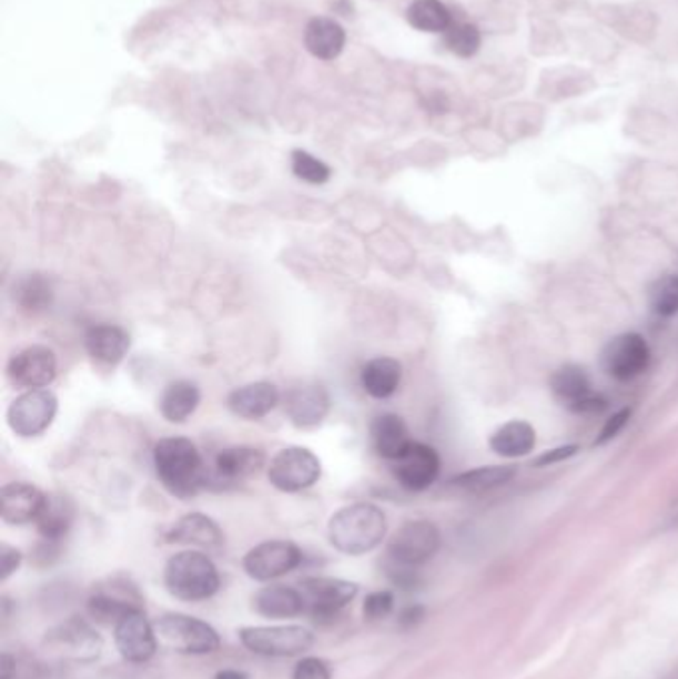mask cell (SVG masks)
Returning <instances> with one entry per match:
<instances>
[{
    "label": "cell",
    "mask_w": 678,
    "mask_h": 679,
    "mask_svg": "<svg viewBox=\"0 0 678 679\" xmlns=\"http://www.w3.org/2000/svg\"><path fill=\"white\" fill-rule=\"evenodd\" d=\"M153 465L160 483L178 499H192L200 490L208 489L210 467L192 439H160L153 447Z\"/></svg>",
    "instance_id": "obj_1"
},
{
    "label": "cell",
    "mask_w": 678,
    "mask_h": 679,
    "mask_svg": "<svg viewBox=\"0 0 678 679\" xmlns=\"http://www.w3.org/2000/svg\"><path fill=\"white\" fill-rule=\"evenodd\" d=\"M386 537V517L371 503H354L336 510L328 523V538L336 550L358 557L366 555Z\"/></svg>",
    "instance_id": "obj_2"
},
{
    "label": "cell",
    "mask_w": 678,
    "mask_h": 679,
    "mask_svg": "<svg viewBox=\"0 0 678 679\" xmlns=\"http://www.w3.org/2000/svg\"><path fill=\"white\" fill-rule=\"evenodd\" d=\"M163 582L168 592L175 598L200 602L220 590L221 578L208 555L198 550H183L168 560Z\"/></svg>",
    "instance_id": "obj_3"
},
{
    "label": "cell",
    "mask_w": 678,
    "mask_h": 679,
    "mask_svg": "<svg viewBox=\"0 0 678 679\" xmlns=\"http://www.w3.org/2000/svg\"><path fill=\"white\" fill-rule=\"evenodd\" d=\"M153 628L162 646L180 653L203 656L220 648V634L210 624L185 614H168Z\"/></svg>",
    "instance_id": "obj_4"
},
{
    "label": "cell",
    "mask_w": 678,
    "mask_h": 679,
    "mask_svg": "<svg viewBox=\"0 0 678 679\" xmlns=\"http://www.w3.org/2000/svg\"><path fill=\"white\" fill-rule=\"evenodd\" d=\"M439 530L431 520H411L402 525L388 543V558L392 565L418 568L426 565L438 553Z\"/></svg>",
    "instance_id": "obj_5"
},
{
    "label": "cell",
    "mask_w": 678,
    "mask_h": 679,
    "mask_svg": "<svg viewBox=\"0 0 678 679\" xmlns=\"http://www.w3.org/2000/svg\"><path fill=\"white\" fill-rule=\"evenodd\" d=\"M241 641L247 650L271 658H291L313 648L315 636L303 626H257L243 628Z\"/></svg>",
    "instance_id": "obj_6"
},
{
    "label": "cell",
    "mask_w": 678,
    "mask_h": 679,
    "mask_svg": "<svg viewBox=\"0 0 678 679\" xmlns=\"http://www.w3.org/2000/svg\"><path fill=\"white\" fill-rule=\"evenodd\" d=\"M321 462L306 447H285L271 459L269 482L283 493H298L321 479Z\"/></svg>",
    "instance_id": "obj_7"
},
{
    "label": "cell",
    "mask_w": 678,
    "mask_h": 679,
    "mask_svg": "<svg viewBox=\"0 0 678 679\" xmlns=\"http://www.w3.org/2000/svg\"><path fill=\"white\" fill-rule=\"evenodd\" d=\"M58 412V399L50 389H29L10 404L7 422L20 437H37L49 429Z\"/></svg>",
    "instance_id": "obj_8"
},
{
    "label": "cell",
    "mask_w": 678,
    "mask_h": 679,
    "mask_svg": "<svg viewBox=\"0 0 678 679\" xmlns=\"http://www.w3.org/2000/svg\"><path fill=\"white\" fill-rule=\"evenodd\" d=\"M265 467V453L251 445H233L215 455L213 467L208 472V489H230L237 483L247 482Z\"/></svg>",
    "instance_id": "obj_9"
},
{
    "label": "cell",
    "mask_w": 678,
    "mask_h": 679,
    "mask_svg": "<svg viewBox=\"0 0 678 679\" xmlns=\"http://www.w3.org/2000/svg\"><path fill=\"white\" fill-rule=\"evenodd\" d=\"M301 595L305 600V612L311 614L315 620L325 622L333 620L336 614L358 595V586L341 578L316 576L301 582Z\"/></svg>",
    "instance_id": "obj_10"
},
{
    "label": "cell",
    "mask_w": 678,
    "mask_h": 679,
    "mask_svg": "<svg viewBox=\"0 0 678 679\" xmlns=\"http://www.w3.org/2000/svg\"><path fill=\"white\" fill-rule=\"evenodd\" d=\"M303 553L291 540H267L251 548L243 558V568L251 578L259 582L275 580L285 576L301 565Z\"/></svg>",
    "instance_id": "obj_11"
},
{
    "label": "cell",
    "mask_w": 678,
    "mask_h": 679,
    "mask_svg": "<svg viewBox=\"0 0 678 679\" xmlns=\"http://www.w3.org/2000/svg\"><path fill=\"white\" fill-rule=\"evenodd\" d=\"M650 348L637 332L613 338L603 349V368L619 382H629L649 368Z\"/></svg>",
    "instance_id": "obj_12"
},
{
    "label": "cell",
    "mask_w": 678,
    "mask_h": 679,
    "mask_svg": "<svg viewBox=\"0 0 678 679\" xmlns=\"http://www.w3.org/2000/svg\"><path fill=\"white\" fill-rule=\"evenodd\" d=\"M439 465V455L434 447L412 442L408 449L392 462V473L404 489L418 493L428 489L438 479Z\"/></svg>",
    "instance_id": "obj_13"
},
{
    "label": "cell",
    "mask_w": 678,
    "mask_h": 679,
    "mask_svg": "<svg viewBox=\"0 0 678 679\" xmlns=\"http://www.w3.org/2000/svg\"><path fill=\"white\" fill-rule=\"evenodd\" d=\"M57 354L47 346H29L17 352L9 362L10 382L14 386L40 389L57 377Z\"/></svg>",
    "instance_id": "obj_14"
},
{
    "label": "cell",
    "mask_w": 678,
    "mask_h": 679,
    "mask_svg": "<svg viewBox=\"0 0 678 679\" xmlns=\"http://www.w3.org/2000/svg\"><path fill=\"white\" fill-rule=\"evenodd\" d=\"M115 648L122 658L134 663H144L158 650L155 628L148 622L142 610L128 614L114 626Z\"/></svg>",
    "instance_id": "obj_15"
},
{
    "label": "cell",
    "mask_w": 678,
    "mask_h": 679,
    "mask_svg": "<svg viewBox=\"0 0 678 679\" xmlns=\"http://www.w3.org/2000/svg\"><path fill=\"white\" fill-rule=\"evenodd\" d=\"M140 596L135 586L112 578L108 585L98 586L94 595L88 600V610L97 618L98 622L118 624L128 614L142 610Z\"/></svg>",
    "instance_id": "obj_16"
},
{
    "label": "cell",
    "mask_w": 678,
    "mask_h": 679,
    "mask_svg": "<svg viewBox=\"0 0 678 679\" xmlns=\"http://www.w3.org/2000/svg\"><path fill=\"white\" fill-rule=\"evenodd\" d=\"M50 648L60 651L64 658L77 661L97 660L102 651V638L87 622L68 620L49 634Z\"/></svg>",
    "instance_id": "obj_17"
},
{
    "label": "cell",
    "mask_w": 678,
    "mask_h": 679,
    "mask_svg": "<svg viewBox=\"0 0 678 679\" xmlns=\"http://www.w3.org/2000/svg\"><path fill=\"white\" fill-rule=\"evenodd\" d=\"M47 495L30 483H9L0 490V517L9 525H27L39 519Z\"/></svg>",
    "instance_id": "obj_18"
},
{
    "label": "cell",
    "mask_w": 678,
    "mask_h": 679,
    "mask_svg": "<svg viewBox=\"0 0 678 679\" xmlns=\"http://www.w3.org/2000/svg\"><path fill=\"white\" fill-rule=\"evenodd\" d=\"M331 409V396L325 387H293L285 399V412L296 427H313L325 419Z\"/></svg>",
    "instance_id": "obj_19"
},
{
    "label": "cell",
    "mask_w": 678,
    "mask_h": 679,
    "mask_svg": "<svg viewBox=\"0 0 678 679\" xmlns=\"http://www.w3.org/2000/svg\"><path fill=\"white\" fill-rule=\"evenodd\" d=\"M281 394L271 382H253L237 387L227 397L231 414L243 419H261L277 407Z\"/></svg>",
    "instance_id": "obj_20"
},
{
    "label": "cell",
    "mask_w": 678,
    "mask_h": 679,
    "mask_svg": "<svg viewBox=\"0 0 678 679\" xmlns=\"http://www.w3.org/2000/svg\"><path fill=\"white\" fill-rule=\"evenodd\" d=\"M84 344H87L90 358L102 366L112 368L125 358L132 340L124 328L115 324H98L87 332Z\"/></svg>",
    "instance_id": "obj_21"
},
{
    "label": "cell",
    "mask_w": 678,
    "mask_h": 679,
    "mask_svg": "<svg viewBox=\"0 0 678 679\" xmlns=\"http://www.w3.org/2000/svg\"><path fill=\"white\" fill-rule=\"evenodd\" d=\"M165 540L175 545H192V547L215 550L223 545V533L220 525L208 515L190 513L165 533Z\"/></svg>",
    "instance_id": "obj_22"
},
{
    "label": "cell",
    "mask_w": 678,
    "mask_h": 679,
    "mask_svg": "<svg viewBox=\"0 0 678 679\" xmlns=\"http://www.w3.org/2000/svg\"><path fill=\"white\" fill-rule=\"evenodd\" d=\"M371 444L376 455L386 462H396L412 444L408 425L404 424L401 415H378L371 424Z\"/></svg>",
    "instance_id": "obj_23"
},
{
    "label": "cell",
    "mask_w": 678,
    "mask_h": 679,
    "mask_svg": "<svg viewBox=\"0 0 678 679\" xmlns=\"http://www.w3.org/2000/svg\"><path fill=\"white\" fill-rule=\"evenodd\" d=\"M305 47L318 60H335L346 44V32L335 19L316 17L306 22Z\"/></svg>",
    "instance_id": "obj_24"
},
{
    "label": "cell",
    "mask_w": 678,
    "mask_h": 679,
    "mask_svg": "<svg viewBox=\"0 0 678 679\" xmlns=\"http://www.w3.org/2000/svg\"><path fill=\"white\" fill-rule=\"evenodd\" d=\"M253 606L265 618H295L305 612V600L301 590L291 586L273 585L259 590L253 598Z\"/></svg>",
    "instance_id": "obj_25"
},
{
    "label": "cell",
    "mask_w": 678,
    "mask_h": 679,
    "mask_svg": "<svg viewBox=\"0 0 678 679\" xmlns=\"http://www.w3.org/2000/svg\"><path fill=\"white\" fill-rule=\"evenodd\" d=\"M201 392L190 379H175L168 384L160 397V412L170 424L188 422L200 406Z\"/></svg>",
    "instance_id": "obj_26"
},
{
    "label": "cell",
    "mask_w": 678,
    "mask_h": 679,
    "mask_svg": "<svg viewBox=\"0 0 678 679\" xmlns=\"http://www.w3.org/2000/svg\"><path fill=\"white\" fill-rule=\"evenodd\" d=\"M401 362L388 358V356H378V358L366 362L363 374H361L364 392L374 399H386V397L394 396L401 386Z\"/></svg>",
    "instance_id": "obj_27"
},
{
    "label": "cell",
    "mask_w": 678,
    "mask_h": 679,
    "mask_svg": "<svg viewBox=\"0 0 678 679\" xmlns=\"http://www.w3.org/2000/svg\"><path fill=\"white\" fill-rule=\"evenodd\" d=\"M489 447L502 457H524L535 447V429L522 419L507 422L492 435Z\"/></svg>",
    "instance_id": "obj_28"
},
{
    "label": "cell",
    "mask_w": 678,
    "mask_h": 679,
    "mask_svg": "<svg viewBox=\"0 0 678 679\" xmlns=\"http://www.w3.org/2000/svg\"><path fill=\"white\" fill-rule=\"evenodd\" d=\"M72 519H74V507L67 497L47 495L44 507L40 510L39 519L34 523H37L42 537L47 538L49 543H58L60 538L67 537Z\"/></svg>",
    "instance_id": "obj_29"
},
{
    "label": "cell",
    "mask_w": 678,
    "mask_h": 679,
    "mask_svg": "<svg viewBox=\"0 0 678 679\" xmlns=\"http://www.w3.org/2000/svg\"><path fill=\"white\" fill-rule=\"evenodd\" d=\"M406 19L411 27L422 32H446L454 24L448 7L442 0H414L408 10Z\"/></svg>",
    "instance_id": "obj_30"
},
{
    "label": "cell",
    "mask_w": 678,
    "mask_h": 679,
    "mask_svg": "<svg viewBox=\"0 0 678 679\" xmlns=\"http://www.w3.org/2000/svg\"><path fill=\"white\" fill-rule=\"evenodd\" d=\"M514 477H516V469L512 465H492V467H479L472 472L459 473L458 477L452 479V485L458 489L469 490V493H486V490L506 485Z\"/></svg>",
    "instance_id": "obj_31"
},
{
    "label": "cell",
    "mask_w": 678,
    "mask_h": 679,
    "mask_svg": "<svg viewBox=\"0 0 678 679\" xmlns=\"http://www.w3.org/2000/svg\"><path fill=\"white\" fill-rule=\"evenodd\" d=\"M549 386L554 389L555 396L559 397L567 407L574 406L593 392L589 377L579 366H564L557 369L549 379Z\"/></svg>",
    "instance_id": "obj_32"
},
{
    "label": "cell",
    "mask_w": 678,
    "mask_h": 679,
    "mask_svg": "<svg viewBox=\"0 0 678 679\" xmlns=\"http://www.w3.org/2000/svg\"><path fill=\"white\" fill-rule=\"evenodd\" d=\"M14 298L19 302L24 311L42 312L49 308L52 304V288L49 281L42 278L39 274H32L20 281Z\"/></svg>",
    "instance_id": "obj_33"
},
{
    "label": "cell",
    "mask_w": 678,
    "mask_h": 679,
    "mask_svg": "<svg viewBox=\"0 0 678 679\" xmlns=\"http://www.w3.org/2000/svg\"><path fill=\"white\" fill-rule=\"evenodd\" d=\"M444 44L456 57L472 58L479 50L482 34H479L478 27H474L469 22H459V24H452L444 32Z\"/></svg>",
    "instance_id": "obj_34"
},
{
    "label": "cell",
    "mask_w": 678,
    "mask_h": 679,
    "mask_svg": "<svg viewBox=\"0 0 678 679\" xmlns=\"http://www.w3.org/2000/svg\"><path fill=\"white\" fill-rule=\"evenodd\" d=\"M291 168L298 180L311 183V185H325L333 175V171L325 161L303 150H295L291 153Z\"/></svg>",
    "instance_id": "obj_35"
},
{
    "label": "cell",
    "mask_w": 678,
    "mask_h": 679,
    "mask_svg": "<svg viewBox=\"0 0 678 679\" xmlns=\"http://www.w3.org/2000/svg\"><path fill=\"white\" fill-rule=\"evenodd\" d=\"M650 306L659 316H675L678 314V276L667 274L650 288Z\"/></svg>",
    "instance_id": "obj_36"
},
{
    "label": "cell",
    "mask_w": 678,
    "mask_h": 679,
    "mask_svg": "<svg viewBox=\"0 0 678 679\" xmlns=\"http://www.w3.org/2000/svg\"><path fill=\"white\" fill-rule=\"evenodd\" d=\"M392 608H394V596L386 590H378V592H373L364 600V618H368L373 622L374 620H383L392 612Z\"/></svg>",
    "instance_id": "obj_37"
},
{
    "label": "cell",
    "mask_w": 678,
    "mask_h": 679,
    "mask_svg": "<svg viewBox=\"0 0 678 679\" xmlns=\"http://www.w3.org/2000/svg\"><path fill=\"white\" fill-rule=\"evenodd\" d=\"M293 679H333V668L321 658H305L296 663Z\"/></svg>",
    "instance_id": "obj_38"
},
{
    "label": "cell",
    "mask_w": 678,
    "mask_h": 679,
    "mask_svg": "<svg viewBox=\"0 0 678 679\" xmlns=\"http://www.w3.org/2000/svg\"><path fill=\"white\" fill-rule=\"evenodd\" d=\"M630 417V407H623L617 414L611 415L605 425H603L601 434L595 439V445H605L611 442L613 437H617L623 427L627 425Z\"/></svg>",
    "instance_id": "obj_39"
},
{
    "label": "cell",
    "mask_w": 678,
    "mask_h": 679,
    "mask_svg": "<svg viewBox=\"0 0 678 679\" xmlns=\"http://www.w3.org/2000/svg\"><path fill=\"white\" fill-rule=\"evenodd\" d=\"M20 563H22L20 550L10 545H2L0 547V580H9L10 575L19 570Z\"/></svg>",
    "instance_id": "obj_40"
},
{
    "label": "cell",
    "mask_w": 678,
    "mask_h": 679,
    "mask_svg": "<svg viewBox=\"0 0 678 679\" xmlns=\"http://www.w3.org/2000/svg\"><path fill=\"white\" fill-rule=\"evenodd\" d=\"M605 407H607V399H605L601 394H595V392H591L589 396L583 397V399H579V402L569 407V409H571L574 414L595 415L601 414Z\"/></svg>",
    "instance_id": "obj_41"
},
{
    "label": "cell",
    "mask_w": 678,
    "mask_h": 679,
    "mask_svg": "<svg viewBox=\"0 0 678 679\" xmlns=\"http://www.w3.org/2000/svg\"><path fill=\"white\" fill-rule=\"evenodd\" d=\"M577 452H579V447H577V445H565V447H557V449H551V452L539 455V457L535 459V465H537V467H549V465H554V463L565 462V459L574 457L575 453Z\"/></svg>",
    "instance_id": "obj_42"
},
{
    "label": "cell",
    "mask_w": 678,
    "mask_h": 679,
    "mask_svg": "<svg viewBox=\"0 0 678 679\" xmlns=\"http://www.w3.org/2000/svg\"><path fill=\"white\" fill-rule=\"evenodd\" d=\"M14 666H17V661L12 660V656H9V653H2V660H0V679L12 678Z\"/></svg>",
    "instance_id": "obj_43"
},
{
    "label": "cell",
    "mask_w": 678,
    "mask_h": 679,
    "mask_svg": "<svg viewBox=\"0 0 678 679\" xmlns=\"http://www.w3.org/2000/svg\"><path fill=\"white\" fill-rule=\"evenodd\" d=\"M215 679H249L247 673L245 671L240 670H221Z\"/></svg>",
    "instance_id": "obj_44"
},
{
    "label": "cell",
    "mask_w": 678,
    "mask_h": 679,
    "mask_svg": "<svg viewBox=\"0 0 678 679\" xmlns=\"http://www.w3.org/2000/svg\"><path fill=\"white\" fill-rule=\"evenodd\" d=\"M665 679H678V670L672 671L670 676H667Z\"/></svg>",
    "instance_id": "obj_45"
}]
</instances>
